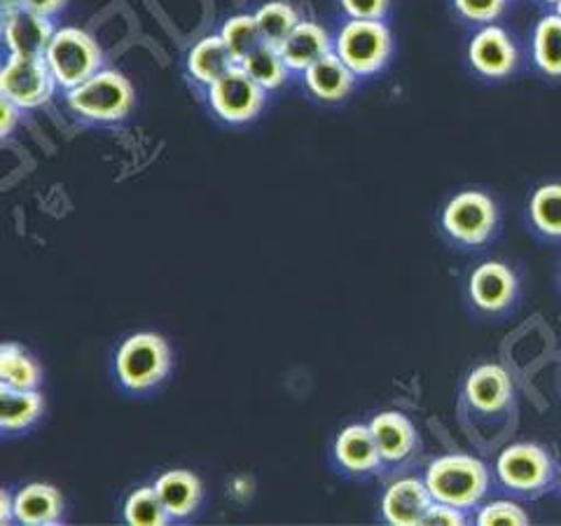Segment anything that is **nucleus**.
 Masks as SVG:
<instances>
[{"label": "nucleus", "instance_id": "obj_37", "mask_svg": "<svg viewBox=\"0 0 561 526\" xmlns=\"http://www.w3.org/2000/svg\"><path fill=\"white\" fill-rule=\"evenodd\" d=\"M22 8H24V0H0V10H3V16L22 10Z\"/></svg>", "mask_w": 561, "mask_h": 526}, {"label": "nucleus", "instance_id": "obj_1", "mask_svg": "<svg viewBox=\"0 0 561 526\" xmlns=\"http://www.w3.org/2000/svg\"><path fill=\"white\" fill-rule=\"evenodd\" d=\"M424 482L433 501L466 511V507H472L482 501L489 487V472L484 464L472 459V456L451 454L431 464Z\"/></svg>", "mask_w": 561, "mask_h": 526}, {"label": "nucleus", "instance_id": "obj_29", "mask_svg": "<svg viewBox=\"0 0 561 526\" xmlns=\"http://www.w3.org/2000/svg\"><path fill=\"white\" fill-rule=\"evenodd\" d=\"M125 519L136 526H162L171 519L154 487L134 491L125 505Z\"/></svg>", "mask_w": 561, "mask_h": 526}, {"label": "nucleus", "instance_id": "obj_6", "mask_svg": "<svg viewBox=\"0 0 561 526\" xmlns=\"http://www.w3.org/2000/svg\"><path fill=\"white\" fill-rule=\"evenodd\" d=\"M496 222V204L480 190H466L461 195H456L443 214L445 232L466 245L484 243L494 235Z\"/></svg>", "mask_w": 561, "mask_h": 526}, {"label": "nucleus", "instance_id": "obj_2", "mask_svg": "<svg viewBox=\"0 0 561 526\" xmlns=\"http://www.w3.org/2000/svg\"><path fill=\"white\" fill-rule=\"evenodd\" d=\"M45 61L57 84L66 87V90H73V87L99 73L103 55L90 33L76 26H64L51 38Z\"/></svg>", "mask_w": 561, "mask_h": 526}, {"label": "nucleus", "instance_id": "obj_25", "mask_svg": "<svg viewBox=\"0 0 561 526\" xmlns=\"http://www.w3.org/2000/svg\"><path fill=\"white\" fill-rule=\"evenodd\" d=\"M255 22L260 26L262 41L280 47V43L288 38L302 20L286 0H272V3H265L255 12Z\"/></svg>", "mask_w": 561, "mask_h": 526}, {"label": "nucleus", "instance_id": "obj_30", "mask_svg": "<svg viewBox=\"0 0 561 526\" xmlns=\"http://www.w3.org/2000/svg\"><path fill=\"white\" fill-rule=\"evenodd\" d=\"M478 524L480 526H499V524L522 526V524H529V515L524 513V507H519L513 501H494L484 505L478 513Z\"/></svg>", "mask_w": 561, "mask_h": 526}, {"label": "nucleus", "instance_id": "obj_16", "mask_svg": "<svg viewBox=\"0 0 561 526\" xmlns=\"http://www.w3.org/2000/svg\"><path fill=\"white\" fill-rule=\"evenodd\" d=\"M278 49L290 70H302L305 73L311 64L323 59L330 52V35L319 24L300 22Z\"/></svg>", "mask_w": 561, "mask_h": 526}, {"label": "nucleus", "instance_id": "obj_34", "mask_svg": "<svg viewBox=\"0 0 561 526\" xmlns=\"http://www.w3.org/2000/svg\"><path fill=\"white\" fill-rule=\"evenodd\" d=\"M16 117H20V108L8 99H3V103H0V136H10L12 134V127Z\"/></svg>", "mask_w": 561, "mask_h": 526}, {"label": "nucleus", "instance_id": "obj_28", "mask_svg": "<svg viewBox=\"0 0 561 526\" xmlns=\"http://www.w3.org/2000/svg\"><path fill=\"white\" fill-rule=\"evenodd\" d=\"M220 38L225 41L227 49L232 52L234 59L241 64L245 57L251 55L255 47H260L262 43V33L260 26L255 22V14H237L232 16L230 22H225Z\"/></svg>", "mask_w": 561, "mask_h": 526}, {"label": "nucleus", "instance_id": "obj_21", "mask_svg": "<svg viewBox=\"0 0 561 526\" xmlns=\"http://www.w3.org/2000/svg\"><path fill=\"white\" fill-rule=\"evenodd\" d=\"M335 454H337V461L354 472L373 470L381 461V454L370 426H360V424L342 431V435L337 437Z\"/></svg>", "mask_w": 561, "mask_h": 526}, {"label": "nucleus", "instance_id": "obj_13", "mask_svg": "<svg viewBox=\"0 0 561 526\" xmlns=\"http://www.w3.org/2000/svg\"><path fill=\"white\" fill-rule=\"evenodd\" d=\"M517 278L503 262H484L470 276V297L484 311H503L515 300Z\"/></svg>", "mask_w": 561, "mask_h": 526}, {"label": "nucleus", "instance_id": "obj_3", "mask_svg": "<svg viewBox=\"0 0 561 526\" xmlns=\"http://www.w3.org/2000/svg\"><path fill=\"white\" fill-rule=\"evenodd\" d=\"M68 105L96 122L122 119L134 105V87L119 70H99L87 82L68 90Z\"/></svg>", "mask_w": 561, "mask_h": 526}, {"label": "nucleus", "instance_id": "obj_32", "mask_svg": "<svg viewBox=\"0 0 561 526\" xmlns=\"http://www.w3.org/2000/svg\"><path fill=\"white\" fill-rule=\"evenodd\" d=\"M351 20H381L391 0H340Z\"/></svg>", "mask_w": 561, "mask_h": 526}, {"label": "nucleus", "instance_id": "obj_36", "mask_svg": "<svg viewBox=\"0 0 561 526\" xmlns=\"http://www.w3.org/2000/svg\"><path fill=\"white\" fill-rule=\"evenodd\" d=\"M12 517H14V501H10V494L3 491V494H0V522L10 524Z\"/></svg>", "mask_w": 561, "mask_h": 526}, {"label": "nucleus", "instance_id": "obj_27", "mask_svg": "<svg viewBox=\"0 0 561 526\" xmlns=\"http://www.w3.org/2000/svg\"><path fill=\"white\" fill-rule=\"evenodd\" d=\"M529 216L540 235L561 239V183L542 185L534 192Z\"/></svg>", "mask_w": 561, "mask_h": 526}, {"label": "nucleus", "instance_id": "obj_11", "mask_svg": "<svg viewBox=\"0 0 561 526\" xmlns=\"http://www.w3.org/2000/svg\"><path fill=\"white\" fill-rule=\"evenodd\" d=\"M468 59L484 78H505L517 66V47L501 26H484L470 41Z\"/></svg>", "mask_w": 561, "mask_h": 526}, {"label": "nucleus", "instance_id": "obj_24", "mask_svg": "<svg viewBox=\"0 0 561 526\" xmlns=\"http://www.w3.org/2000/svg\"><path fill=\"white\" fill-rule=\"evenodd\" d=\"M534 61L550 78H561V16H542L534 31Z\"/></svg>", "mask_w": 561, "mask_h": 526}, {"label": "nucleus", "instance_id": "obj_26", "mask_svg": "<svg viewBox=\"0 0 561 526\" xmlns=\"http://www.w3.org/2000/svg\"><path fill=\"white\" fill-rule=\"evenodd\" d=\"M41 384V367L20 346H0V386L10 389H35Z\"/></svg>", "mask_w": 561, "mask_h": 526}, {"label": "nucleus", "instance_id": "obj_22", "mask_svg": "<svg viewBox=\"0 0 561 526\" xmlns=\"http://www.w3.org/2000/svg\"><path fill=\"white\" fill-rule=\"evenodd\" d=\"M43 414V398L35 389H10L0 386V426L22 431Z\"/></svg>", "mask_w": 561, "mask_h": 526}, {"label": "nucleus", "instance_id": "obj_12", "mask_svg": "<svg viewBox=\"0 0 561 526\" xmlns=\"http://www.w3.org/2000/svg\"><path fill=\"white\" fill-rule=\"evenodd\" d=\"M433 503L435 501L431 496L426 482L405 478V480L393 482L389 489H386L383 501H381V511H383V517L391 524L419 526V524H424Z\"/></svg>", "mask_w": 561, "mask_h": 526}, {"label": "nucleus", "instance_id": "obj_18", "mask_svg": "<svg viewBox=\"0 0 561 526\" xmlns=\"http://www.w3.org/2000/svg\"><path fill=\"white\" fill-rule=\"evenodd\" d=\"M234 66H239V61L234 59L232 52L227 49L220 35L204 38L202 43H197L190 49V57H187L190 76L208 87L216 80H220L225 73H230Z\"/></svg>", "mask_w": 561, "mask_h": 526}, {"label": "nucleus", "instance_id": "obj_9", "mask_svg": "<svg viewBox=\"0 0 561 526\" xmlns=\"http://www.w3.org/2000/svg\"><path fill=\"white\" fill-rule=\"evenodd\" d=\"M496 472L505 487L515 491H538L552 478V461L542 447L517 443L499 456Z\"/></svg>", "mask_w": 561, "mask_h": 526}, {"label": "nucleus", "instance_id": "obj_8", "mask_svg": "<svg viewBox=\"0 0 561 526\" xmlns=\"http://www.w3.org/2000/svg\"><path fill=\"white\" fill-rule=\"evenodd\" d=\"M210 108L225 122H249L253 119L262 105H265V90L245 73L241 66H234L230 73L208 87Z\"/></svg>", "mask_w": 561, "mask_h": 526}, {"label": "nucleus", "instance_id": "obj_20", "mask_svg": "<svg viewBox=\"0 0 561 526\" xmlns=\"http://www.w3.org/2000/svg\"><path fill=\"white\" fill-rule=\"evenodd\" d=\"M61 511V494L49 484H28L14 496V519L24 524H55Z\"/></svg>", "mask_w": 561, "mask_h": 526}, {"label": "nucleus", "instance_id": "obj_14", "mask_svg": "<svg viewBox=\"0 0 561 526\" xmlns=\"http://www.w3.org/2000/svg\"><path fill=\"white\" fill-rule=\"evenodd\" d=\"M354 80H356V73L340 59L337 52H328L323 59L311 64L305 70L307 90L316 99L328 101V103L346 99L348 92L354 90Z\"/></svg>", "mask_w": 561, "mask_h": 526}, {"label": "nucleus", "instance_id": "obj_7", "mask_svg": "<svg viewBox=\"0 0 561 526\" xmlns=\"http://www.w3.org/2000/svg\"><path fill=\"white\" fill-rule=\"evenodd\" d=\"M55 84L57 80L45 59L10 55L3 73H0V94L12 101L20 111L38 108V105L47 103L55 94Z\"/></svg>", "mask_w": 561, "mask_h": 526}, {"label": "nucleus", "instance_id": "obj_33", "mask_svg": "<svg viewBox=\"0 0 561 526\" xmlns=\"http://www.w3.org/2000/svg\"><path fill=\"white\" fill-rule=\"evenodd\" d=\"M424 524H449V526H461L466 524V517L461 513V507H454L447 503H433L431 511L424 519Z\"/></svg>", "mask_w": 561, "mask_h": 526}, {"label": "nucleus", "instance_id": "obj_23", "mask_svg": "<svg viewBox=\"0 0 561 526\" xmlns=\"http://www.w3.org/2000/svg\"><path fill=\"white\" fill-rule=\"evenodd\" d=\"M245 73H249L262 90H278L280 84L286 82L288 78V66L280 57V49L276 45L270 43H262L260 47H255L249 57H245L239 64Z\"/></svg>", "mask_w": 561, "mask_h": 526}, {"label": "nucleus", "instance_id": "obj_38", "mask_svg": "<svg viewBox=\"0 0 561 526\" xmlns=\"http://www.w3.org/2000/svg\"><path fill=\"white\" fill-rule=\"evenodd\" d=\"M542 3H552V5H557V3H559V0H542Z\"/></svg>", "mask_w": 561, "mask_h": 526}, {"label": "nucleus", "instance_id": "obj_4", "mask_svg": "<svg viewBox=\"0 0 561 526\" xmlns=\"http://www.w3.org/2000/svg\"><path fill=\"white\" fill-rule=\"evenodd\" d=\"M171 367L169 344L154 332L129 338L117 351L119 381L131 391H146L160 384Z\"/></svg>", "mask_w": 561, "mask_h": 526}, {"label": "nucleus", "instance_id": "obj_19", "mask_svg": "<svg viewBox=\"0 0 561 526\" xmlns=\"http://www.w3.org/2000/svg\"><path fill=\"white\" fill-rule=\"evenodd\" d=\"M167 513L171 517H187L197 511L202 501V482L187 470H169L154 482Z\"/></svg>", "mask_w": 561, "mask_h": 526}, {"label": "nucleus", "instance_id": "obj_15", "mask_svg": "<svg viewBox=\"0 0 561 526\" xmlns=\"http://www.w3.org/2000/svg\"><path fill=\"white\" fill-rule=\"evenodd\" d=\"M468 402L476 410L494 414L513 398V381L501 365H480L466 381Z\"/></svg>", "mask_w": 561, "mask_h": 526}, {"label": "nucleus", "instance_id": "obj_31", "mask_svg": "<svg viewBox=\"0 0 561 526\" xmlns=\"http://www.w3.org/2000/svg\"><path fill=\"white\" fill-rule=\"evenodd\" d=\"M507 0H454V8L461 16L478 24H491L505 12Z\"/></svg>", "mask_w": 561, "mask_h": 526}, {"label": "nucleus", "instance_id": "obj_17", "mask_svg": "<svg viewBox=\"0 0 561 526\" xmlns=\"http://www.w3.org/2000/svg\"><path fill=\"white\" fill-rule=\"evenodd\" d=\"M370 431L383 461H400L412 451L416 433L412 421L400 412H381L370 421Z\"/></svg>", "mask_w": 561, "mask_h": 526}, {"label": "nucleus", "instance_id": "obj_39", "mask_svg": "<svg viewBox=\"0 0 561 526\" xmlns=\"http://www.w3.org/2000/svg\"><path fill=\"white\" fill-rule=\"evenodd\" d=\"M557 14L561 16V0H559V3H557Z\"/></svg>", "mask_w": 561, "mask_h": 526}, {"label": "nucleus", "instance_id": "obj_35", "mask_svg": "<svg viewBox=\"0 0 561 526\" xmlns=\"http://www.w3.org/2000/svg\"><path fill=\"white\" fill-rule=\"evenodd\" d=\"M66 5V0H24V8L31 12H38L43 16H55L61 12Z\"/></svg>", "mask_w": 561, "mask_h": 526}, {"label": "nucleus", "instance_id": "obj_10", "mask_svg": "<svg viewBox=\"0 0 561 526\" xmlns=\"http://www.w3.org/2000/svg\"><path fill=\"white\" fill-rule=\"evenodd\" d=\"M55 26L49 16L31 12L26 8L16 10L3 16V35L10 55L28 57V59H45L47 47L55 38Z\"/></svg>", "mask_w": 561, "mask_h": 526}, {"label": "nucleus", "instance_id": "obj_5", "mask_svg": "<svg viewBox=\"0 0 561 526\" xmlns=\"http://www.w3.org/2000/svg\"><path fill=\"white\" fill-rule=\"evenodd\" d=\"M391 49V31L381 20H351L337 38V55L356 76L377 73Z\"/></svg>", "mask_w": 561, "mask_h": 526}]
</instances>
